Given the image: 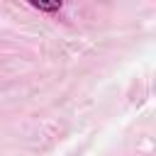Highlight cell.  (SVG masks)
<instances>
[{
	"label": "cell",
	"instance_id": "1",
	"mask_svg": "<svg viewBox=\"0 0 156 156\" xmlns=\"http://www.w3.org/2000/svg\"><path fill=\"white\" fill-rule=\"evenodd\" d=\"M29 5H32L34 10H39V12H58V10L63 7V2H58V0H56V2H37V0H32Z\"/></svg>",
	"mask_w": 156,
	"mask_h": 156
}]
</instances>
